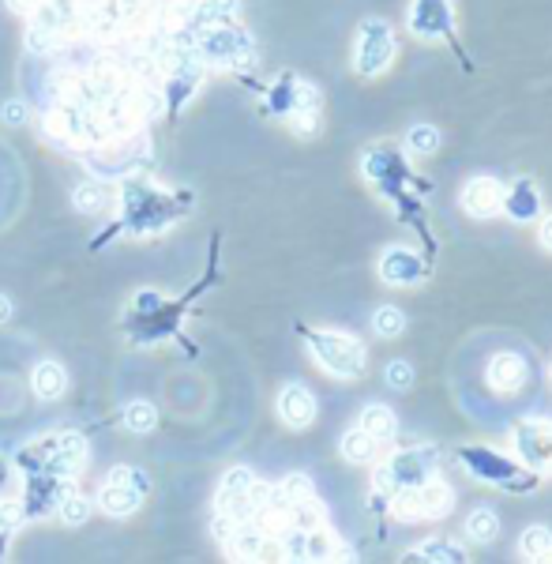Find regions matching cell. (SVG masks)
Returning a JSON list of instances; mask_svg holds the SVG:
<instances>
[{
	"label": "cell",
	"instance_id": "31",
	"mask_svg": "<svg viewBox=\"0 0 552 564\" xmlns=\"http://www.w3.org/2000/svg\"><path fill=\"white\" fill-rule=\"evenodd\" d=\"M290 128L297 132V136H316V128H320V110L290 113Z\"/></svg>",
	"mask_w": 552,
	"mask_h": 564
},
{
	"label": "cell",
	"instance_id": "27",
	"mask_svg": "<svg viewBox=\"0 0 552 564\" xmlns=\"http://www.w3.org/2000/svg\"><path fill=\"white\" fill-rule=\"evenodd\" d=\"M109 207V196L102 185H79L76 188V211L83 215H98V211H106Z\"/></svg>",
	"mask_w": 552,
	"mask_h": 564
},
{
	"label": "cell",
	"instance_id": "26",
	"mask_svg": "<svg viewBox=\"0 0 552 564\" xmlns=\"http://www.w3.org/2000/svg\"><path fill=\"white\" fill-rule=\"evenodd\" d=\"M57 459H61L64 467H83V459H87V440L79 437V433H64L57 440Z\"/></svg>",
	"mask_w": 552,
	"mask_h": 564
},
{
	"label": "cell",
	"instance_id": "14",
	"mask_svg": "<svg viewBox=\"0 0 552 564\" xmlns=\"http://www.w3.org/2000/svg\"><path fill=\"white\" fill-rule=\"evenodd\" d=\"M500 211H504L511 222H534L537 215H541V196H537V188L530 185V181H515V185L507 188L504 185V204H500Z\"/></svg>",
	"mask_w": 552,
	"mask_h": 564
},
{
	"label": "cell",
	"instance_id": "29",
	"mask_svg": "<svg viewBox=\"0 0 552 564\" xmlns=\"http://www.w3.org/2000/svg\"><path fill=\"white\" fill-rule=\"evenodd\" d=\"M87 516H91V501H87V497H64L61 519L68 523V527H79V523H87Z\"/></svg>",
	"mask_w": 552,
	"mask_h": 564
},
{
	"label": "cell",
	"instance_id": "19",
	"mask_svg": "<svg viewBox=\"0 0 552 564\" xmlns=\"http://www.w3.org/2000/svg\"><path fill=\"white\" fill-rule=\"evenodd\" d=\"M519 549H522V557H530V561H552V531L549 527H530V531H522Z\"/></svg>",
	"mask_w": 552,
	"mask_h": 564
},
{
	"label": "cell",
	"instance_id": "12",
	"mask_svg": "<svg viewBox=\"0 0 552 564\" xmlns=\"http://www.w3.org/2000/svg\"><path fill=\"white\" fill-rule=\"evenodd\" d=\"M380 279L391 282V286H414V282L425 279V260L414 249L395 245L380 256Z\"/></svg>",
	"mask_w": 552,
	"mask_h": 564
},
{
	"label": "cell",
	"instance_id": "7",
	"mask_svg": "<svg viewBox=\"0 0 552 564\" xmlns=\"http://www.w3.org/2000/svg\"><path fill=\"white\" fill-rule=\"evenodd\" d=\"M196 53H200L203 61H215V64H245L252 57V42H248L245 31H233L230 23H211L207 31L200 34V42H196Z\"/></svg>",
	"mask_w": 552,
	"mask_h": 564
},
{
	"label": "cell",
	"instance_id": "4",
	"mask_svg": "<svg viewBox=\"0 0 552 564\" xmlns=\"http://www.w3.org/2000/svg\"><path fill=\"white\" fill-rule=\"evenodd\" d=\"M436 474V452L432 448H406V452L391 455L384 459L376 474H372V486L380 489L384 497H391L395 489H406V486H417L421 478H429Z\"/></svg>",
	"mask_w": 552,
	"mask_h": 564
},
{
	"label": "cell",
	"instance_id": "9",
	"mask_svg": "<svg viewBox=\"0 0 552 564\" xmlns=\"http://www.w3.org/2000/svg\"><path fill=\"white\" fill-rule=\"evenodd\" d=\"M406 23L425 42H436V38L455 42V8H451V0H414Z\"/></svg>",
	"mask_w": 552,
	"mask_h": 564
},
{
	"label": "cell",
	"instance_id": "1",
	"mask_svg": "<svg viewBox=\"0 0 552 564\" xmlns=\"http://www.w3.org/2000/svg\"><path fill=\"white\" fill-rule=\"evenodd\" d=\"M451 504H455V493L436 474L421 478L417 486L395 489L387 497V508H391V516L399 519V523H432V519H444L451 512Z\"/></svg>",
	"mask_w": 552,
	"mask_h": 564
},
{
	"label": "cell",
	"instance_id": "23",
	"mask_svg": "<svg viewBox=\"0 0 552 564\" xmlns=\"http://www.w3.org/2000/svg\"><path fill=\"white\" fill-rule=\"evenodd\" d=\"M417 561H466V553L459 546H451V542H440V538H429V542H421L414 549Z\"/></svg>",
	"mask_w": 552,
	"mask_h": 564
},
{
	"label": "cell",
	"instance_id": "24",
	"mask_svg": "<svg viewBox=\"0 0 552 564\" xmlns=\"http://www.w3.org/2000/svg\"><path fill=\"white\" fill-rule=\"evenodd\" d=\"M278 497H282V504H286V508H293V504L312 501L316 493H312V482H308L305 474H290V478L278 486Z\"/></svg>",
	"mask_w": 552,
	"mask_h": 564
},
{
	"label": "cell",
	"instance_id": "25",
	"mask_svg": "<svg viewBox=\"0 0 552 564\" xmlns=\"http://www.w3.org/2000/svg\"><path fill=\"white\" fill-rule=\"evenodd\" d=\"M406 147H410V155H432V151H440V128H432V125L410 128Z\"/></svg>",
	"mask_w": 552,
	"mask_h": 564
},
{
	"label": "cell",
	"instance_id": "8",
	"mask_svg": "<svg viewBox=\"0 0 552 564\" xmlns=\"http://www.w3.org/2000/svg\"><path fill=\"white\" fill-rule=\"evenodd\" d=\"M519 463L534 474H552V422H519L511 433Z\"/></svg>",
	"mask_w": 552,
	"mask_h": 564
},
{
	"label": "cell",
	"instance_id": "30",
	"mask_svg": "<svg viewBox=\"0 0 552 564\" xmlns=\"http://www.w3.org/2000/svg\"><path fill=\"white\" fill-rule=\"evenodd\" d=\"M384 376H387V384H391V388L406 392V388L414 384V365H410V361H391Z\"/></svg>",
	"mask_w": 552,
	"mask_h": 564
},
{
	"label": "cell",
	"instance_id": "15",
	"mask_svg": "<svg viewBox=\"0 0 552 564\" xmlns=\"http://www.w3.org/2000/svg\"><path fill=\"white\" fill-rule=\"evenodd\" d=\"M361 429H365V433L376 440V444H391V440H395V433H399L395 410L384 407V403H372V407L361 410Z\"/></svg>",
	"mask_w": 552,
	"mask_h": 564
},
{
	"label": "cell",
	"instance_id": "33",
	"mask_svg": "<svg viewBox=\"0 0 552 564\" xmlns=\"http://www.w3.org/2000/svg\"><path fill=\"white\" fill-rule=\"evenodd\" d=\"M42 0H8V8L19 12V16H34V8H38Z\"/></svg>",
	"mask_w": 552,
	"mask_h": 564
},
{
	"label": "cell",
	"instance_id": "36",
	"mask_svg": "<svg viewBox=\"0 0 552 564\" xmlns=\"http://www.w3.org/2000/svg\"><path fill=\"white\" fill-rule=\"evenodd\" d=\"M549 376H552V369H549Z\"/></svg>",
	"mask_w": 552,
	"mask_h": 564
},
{
	"label": "cell",
	"instance_id": "5",
	"mask_svg": "<svg viewBox=\"0 0 552 564\" xmlns=\"http://www.w3.org/2000/svg\"><path fill=\"white\" fill-rule=\"evenodd\" d=\"M395 61V34L384 19H365L357 31V49H353V68L361 76H380L387 72V64Z\"/></svg>",
	"mask_w": 552,
	"mask_h": 564
},
{
	"label": "cell",
	"instance_id": "6",
	"mask_svg": "<svg viewBox=\"0 0 552 564\" xmlns=\"http://www.w3.org/2000/svg\"><path fill=\"white\" fill-rule=\"evenodd\" d=\"M143 493H147V478L132 467H117L113 474L106 478V486L98 493V508L106 512V516H132L143 501Z\"/></svg>",
	"mask_w": 552,
	"mask_h": 564
},
{
	"label": "cell",
	"instance_id": "17",
	"mask_svg": "<svg viewBox=\"0 0 552 564\" xmlns=\"http://www.w3.org/2000/svg\"><path fill=\"white\" fill-rule=\"evenodd\" d=\"M338 448H342V459H346V463H372V459H376V452H380V444L368 437L361 425H357V429H350V433L342 437V444H338Z\"/></svg>",
	"mask_w": 552,
	"mask_h": 564
},
{
	"label": "cell",
	"instance_id": "35",
	"mask_svg": "<svg viewBox=\"0 0 552 564\" xmlns=\"http://www.w3.org/2000/svg\"><path fill=\"white\" fill-rule=\"evenodd\" d=\"M8 320H12V301L0 294V324H8Z\"/></svg>",
	"mask_w": 552,
	"mask_h": 564
},
{
	"label": "cell",
	"instance_id": "16",
	"mask_svg": "<svg viewBox=\"0 0 552 564\" xmlns=\"http://www.w3.org/2000/svg\"><path fill=\"white\" fill-rule=\"evenodd\" d=\"M31 388L38 399H61L64 388H68V373H64L57 361H42V365H34Z\"/></svg>",
	"mask_w": 552,
	"mask_h": 564
},
{
	"label": "cell",
	"instance_id": "13",
	"mask_svg": "<svg viewBox=\"0 0 552 564\" xmlns=\"http://www.w3.org/2000/svg\"><path fill=\"white\" fill-rule=\"evenodd\" d=\"M278 418L290 425V429H308L316 422V399L305 384H286L278 392Z\"/></svg>",
	"mask_w": 552,
	"mask_h": 564
},
{
	"label": "cell",
	"instance_id": "20",
	"mask_svg": "<svg viewBox=\"0 0 552 564\" xmlns=\"http://www.w3.org/2000/svg\"><path fill=\"white\" fill-rule=\"evenodd\" d=\"M154 425H158V410H154V403L136 399V403L124 407V429H132V433H151Z\"/></svg>",
	"mask_w": 552,
	"mask_h": 564
},
{
	"label": "cell",
	"instance_id": "21",
	"mask_svg": "<svg viewBox=\"0 0 552 564\" xmlns=\"http://www.w3.org/2000/svg\"><path fill=\"white\" fill-rule=\"evenodd\" d=\"M372 331H376L380 339H399L402 331H406V316H402V309H395V305L376 309V316H372Z\"/></svg>",
	"mask_w": 552,
	"mask_h": 564
},
{
	"label": "cell",
	"instance_id": "22",
	"mask_svg": "<svg viewBox=\"0 0 552 564\" xmlns=\"http://www.w3.org/2000/svg\"><path fill=\"white\" fill-rule=\"evenodd\" d=\"M237 8H241V0H200L196 4V16L211 27V23H230L237 16Z\"/></svg>",
	"mask_w": 552,
	"mask_h": 564
},
{
	"label": "cell",
	"instance_id": "11",
	"mask_svg": "<svg viewBox=\"0 0 552 564\" xmlns=\"http://www.w3.org/2000/svg\"><path fill=\"white\" fill-rule=\"evenodd\" d=\"M459 204L474 219H492V215H500V204H504V185L496 177H474L462 185Z\"/></svg>",
	"mask_w": 552,
	"mask_h": 564
},
{
	"label": "cell",
	"instance_id": "10",
	"mask_svg": "<svg viewBox=\"0 0 552 564\" xmlns=\"http://www.w3.org/2000/svg\"><path fill=\"white\" fill-rule=\"evenodd\" d=\"M526 376H530V369H526V358H522V354H515V350H500V354H492L489 369H485L489 388H492V392H500V395L522 392V388H526Z\"/></svg>",
	"mask_w": 552,
	"mask_h": 564
},
{
	"label": "cell",
	"instance_id": "2",
	"mask_svg": "<svg viewBox=\"0 0 552 564\" xmlns=\"http://www.w3.org/2000/svg\"><path fill=\"white\" fill-rule=\"evenodd\" d=\"M305 343H308V350H312V358L320 361L331 376L353 380V376L365 373L368 354H365V346H361V339L342 335V331H308Z\"/></svg>",
	"mask_w": 552,
	"mask_h": 564
},
{
	"label": "cell",
	"instance_id": "32",
	"mask_svg": "<svg viewBox=\"0 0 552 564\" xmlns=\"http://www.w3.org/2000/svg\"><path fill=\"white\" fill-rule=\"evenodd\" d=\"M0 117H4V125H27V117H31V113H27V106H23V102H8V106H4V110H0Z\"/></svg>",
	"mask_w": 552,
	"mask_h": 564
},
{
	"label": "cell",
	"instance_id": "18",
	"mask_svg": "<svg viewBox=\"0 0 552 564\" xmlns=\"http://www.w3.org/2000/svg\"><path fill=\"white\" fill-rule=\"evenodd\" d=\"M496 534H500V519H496L492 508H477V512H470V519H466V538H470V542L489 546V542H496Z\"/></svg>",
	"mask_w": 552,
	"mask_h": 564
},
{
	"label": "cell",
	"instance_id": "28",
	"mask_svg": "<svg viewBox=\"0 0 552 564\" xmlns=\"http://www.w3.org/2000/svg\"><path fill=\"white\" fill-rule=\"evenodd\" d=\"M252 486H256V474H252L248 467H233V470H226L222 493H218V497H245Z\"/></svg>",
	"mask_w": 552,
	"mask_h": 564
},
{
	"label": "cell",
	"instance_id": "34",
	"mask_svg": "<svg viewBox=\"0 0 552 564\" xmlns=\"http://www.w3.org/2000/svg\"><path fill=\"white\" fill-rule=\"evenodd\" d=\"M537 237H541V245L552 252V215H549V219H541V230H537Z\"/></svg>",
	"mask_w": 552,
	"mask_h": 564
},
{
	"label": "cell",
	"instance_id": "3",
	"mask_svg": "<svg viewBox=\"0 0 552 564\" xmlns=\"http://www.w3.org/2000/svg\"><path fill=\"white\" fill-rule=\"evenodd\" d=\"M462 467L470 470L474 478L481 482H492V486H507L511 493H526V489H534V470H526L522 463L515 459H507V455L492 452V448H462L459 452Z\"/></svg>",
	"mask_w": 552,
	"mask_h": 564
}]
</instances>
